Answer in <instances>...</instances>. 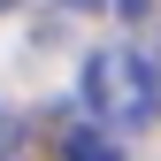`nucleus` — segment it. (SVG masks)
Segmentation results:
<instances>
[{"mask_svg": "<svg viewBox=\"0 0 161 161\" xmlns=\"http://www.w3.org/2000/svg\"><path fill=\"white\" fill-rule=\"evenodd\" d=\"M62 8H100V0H62Z\"/></svg>", "mask_w": 161, "mask_h": 161, "instance_id": "nucleus-4", "label": "nucleus"}, {"mask_svg": "<svg viewBox=\"0 0 161 161\" xmlns=\"http://www.w3.org/2000/svg\"><path fill=\"white\" fill-rule=\"evenodd\" d=\"M146 8H153V0H115V15H130V23H138Z\"/></svg>", "mask_w": 161, "mask_h": 161, "instance_id": "nucleus-3", "label": "nucleus"}, {"mask_svg": "<svg viewBox=\"0 0 161 161\" xmlns=\"http://www.w3.org/2000/svg\"><path fill=\"white\" fill-rule=\"evenodd\" d=\"M85 115L100 130H146L153 115H161V77L146 54H130V46H100L92 62H85Z\"/></svg>", "mask_w": 161, "mask_h": 161, "instance_id": "nucleus-1", "label": "nucleus"}, {"mask_svg": "<svg viewBox=\"0 0 161 161\" xmlns=\"http://www.w3.org/2000/svg\"><path fill=\"white\" fill-rule=\"evenodd\" d=\"M0 8H8V0H0Z\"/></svg>", "mask_w": 161, "mask_h": 161, "instance_id": "nucleus-5", "label": "nucleus"}, {"mask_svg": "<svg viewBox=\"0 0 161 161\" xmlns=\"http://www.w3.org/2000/svg\"><path fill=\"white\" fill-rule=\"evenodd\" d=\"M69 161H108V153H100L92 138H77V146H69Z\"/></svg>", "mask_w": 161, "mask_h": 161, "instance_id": "nucleus-2", "label": "nucleus"}]
</instances>
